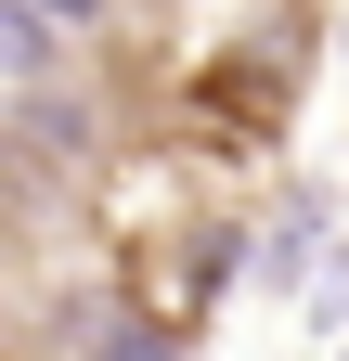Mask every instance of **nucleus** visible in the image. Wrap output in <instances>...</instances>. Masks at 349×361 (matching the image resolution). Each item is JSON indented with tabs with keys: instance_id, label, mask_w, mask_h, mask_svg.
<instances>
[{
	"instance_id": "f257e3e1",
	"label": "nucleus",
	"mask_w": 349,
	"mask_h": 361,
	"mask_svg": "<svg viewBox=\"0 0 349 361\" xmlns=\"http://www.w3.org/2000/svg\"><path fill=\"white\" fill-rule=\"evenodd\" d=\"M39 65H52V26L26 0H0V78H39Z\"/></svg>"
},
{
	"instance_id": "f03ea898",
	"label": "nucleus",
	"mask_w": 349,
	"mask_h": 361,
	"mask_svg": "<svg viewBox=\"0 0 349 361\" xmlns=\"http://www.w3.org/2000/svg\"><path fill=\"white\" fill-rule=\"evenodd\" d=\"M91 361H182V336H155V323H104Z\"/></svg>"
},
{
	"instance_id": "7ed1b4c3",
	"label": "nucleus",
	"mask_w": 349,
	"mask_h": 361,
	"mask_svg": "<svg viewBox=\"0 0 349 361\" xmlns=\"http://www.w3.org/2000/svg\"><path fill=\"white\" fill-rule=\"evenodd\" d=\"M26 13H39V26H52V39H65V26H104V13H117V0H26Z\"/></svg>"
}]
</instances>
